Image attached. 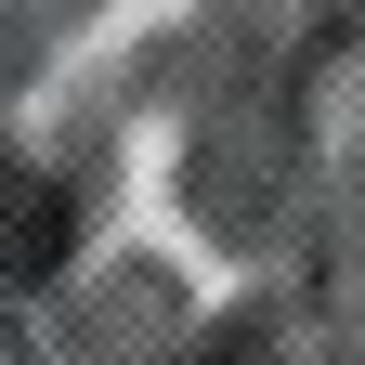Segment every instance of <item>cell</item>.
I'll return each mask as SVG.
<instances>
[{"label":"cell","mask_w":365,"mask_h":365,"mask_svg":"<svg viewBox=\"0 0 365 365\" xmlns=\"http://www.w3.org/2000/svg\"><path fill=\"white\" fill-rule=\"evenodd\" d=\"M66 235H78V222H66L53 182H39V170H0V300L39 287V274L66 261Z\"/></svg>","instance_id":"obj_1"}]
</instances>
